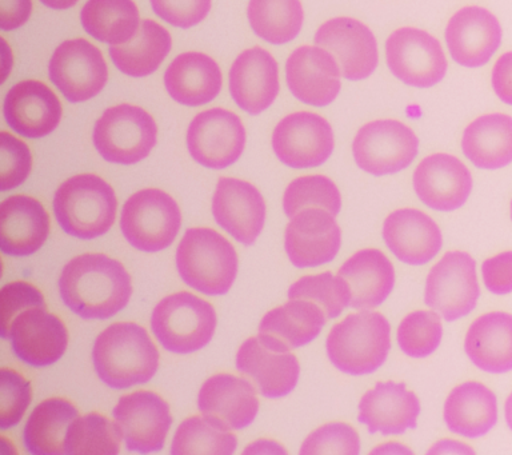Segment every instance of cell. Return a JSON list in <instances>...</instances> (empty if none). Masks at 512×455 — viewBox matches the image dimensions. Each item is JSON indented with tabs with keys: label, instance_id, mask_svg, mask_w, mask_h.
Listing matches in <instances>:
<instances>
[{
	"label": "cell",
	"instance_id": "1",
	"mask_svg": "<svg viewBox=\"0 0 512 455\" xmlns=\"http://www.w3.org/2000/svg\"><path fill=\"white\" fill-rule=\"evenodd\" d=\"M60 298L83 319L115 317L130 302L131 275L116 259L82 254L64 266L59 278Z\"/></svg>",
	"mask_w": 512,
	"mask_h": 455
},
{
	"label": "cell",
	"instance_id": "2",
	"mask_svg": "<svg viewBox=\"0 0 512 455\" xmlns=\"http://www.w3.org/2000/svg\"><path fill=\"white\" fill-rule=\"evenodd\" d=\"M92 362L104 385L124 390L154 378L159 351L144 327L134 322H118L95 339Z\"/></svg>",
	"mask_w": 512,
	"mask_h": 455
},
{
	"label": "cell",
	"instance_id": "3",
	"mask_svg": "<svg viewBox=\"0 0 512 455\" xmlns=\"http://www.w3.org/2000/svg\"><path fill=\"white\" fill-rule=\"evenodd\" d=\"M54 214L64 233L91 241L114 226L118 199L110 183L95 174L68 178L54 195Z\"/></svg>",
	"mask_w": 512,
	"mask_h": 455
},
{
	"label": "cell",
	"instance_id": "4",
	"mask_svg": "<svg viewBox=\"0 0 512 455\" xmlns=\"http://www.w3.org/2000/svg\"><path fill=\"white\" fill-rule=\"evenodd\" d=\"M238 266V254L231 242L206 227L188 229L176 250V267L182 281L211 297L230 291Z\"/></svg>",
	"mask_w": 512,
	"mask_h": 455
},
{
	"label": "cell",
	"instance_id": "5",
	"mask_svg": "<svg viewBox=\"0 0 512 455\" xmlns=\"http://www.w3.org/2000/svg\"><path fill=\"white\" fill-rule=\"evenodd\" d=\"M326 346L332 365L342 373L372 374L390 353L391 326L382 314L362 310L332 327Z\"/></svg>",
	"mask_w": 512,
	"mask_h": 455
},
{
	"label": "cell",
	"instance_id": "6",
	"mask_svg": "<svg viewBox=\"0 0 512 455\" xmlns=\"http://www.w3.org/2000/svg\"><path fill=\"white\" fill-rule=\"evenodd\" d=\"M216 311L210 302L188 291L163 298L151 315V330L163 349L191 354L214 338Z\"/></svg>",
	"mask_w": 512,
	"mask_h": 455
},
{
	"label": "cell",
	"instance_id": "7",
	"mask_svg": "<svg viewBox=\"0 0 512 455\" xmlns=\"http://www.w3.org/2000/svg\"><path fill=\"white\" fill-rule=\"evenodd\" d=\"M92 141L104 161L135 165L150 155L158 141L155 119L142 107H110L95 123Z\"/></svg>",
	"mask_w": 512,
	"mask_h": 455
},
{
	"label": "cell",
	"instance_id": "8",
	"mask_svg": "<svg viewBox=\"0 0 512 455\" xmlns=\"http://www.w3.org/2000/svg\"><path fill=\"white\" fill-rule=\"evenodd\" d=\"M182 226L175 199L159 189H144L124 203L120 230L134 249L159 253L172 245Z\"/></svg>",
	"mask_w": 512,
	"mask_h": 455
},
{
	"label": "cell",
	"instance_id": "9",
	"mask_svg": "<svg viewBox=\"0 0 512 455\" xmlns=\"http://www.w3.org/2000/svg\"><path fill=\"white\" fill-rule=\"evenodd\" d=\"M418 153L419 139L414 131L395 119L367 123L352 142L356 165L375 177L407 169Z\"/></svg>",
	"mask_w": 512,
	"mask_h": 455
},
{
	"label": "cell",
	"instance_id": "10",
	"mask_svg": "<svg viewBox=\"0 0 512 455\" xmlns=\"http://www.w3.org/2000/svg\"><path fill=\"white\" fill-rule=\"evenodd\" d=\"M480 297L476 262L470 254L451 251L428 274L424 302L447 322L467 317Z\"/></svg>",
	"mask_w": 512,
	"mask_h": 455
},
{
	"label": "cell",
	"instance_id": "11",
	"mask_svg": "<svg viewBox=\"0 0 512 455\" xmlns=\"http://www.w3.org/2000/svg\"><path fill=\"white\" fill-rule=\"evenodd\" d=\"M386 61L404 85L428 89L443 81L447 59L438 39L414 27L394 31L386 42Z\"/></svg>",
	"mask_w": 512,
	"mask_h": 455
},
{
	"label": "cell",
	"instance_id": "12",
	"mask_svg": "<svg viewBox=\"0 0 512 455\" xmlns=\"http://www.w3.org/2000/svg\"><path fill=\"white\" fill-rule=\"evenodd\" d=\"M52 85L71 103L90 101L108 81V67L102 51L86 39L60 43L48 65Z\"/></svg>",
	"mask_w": 512,
	"mask_h": 455
},
{
	"label": "cell",
	"instance_id": "13",
	"mask_svg": "<svg viewBox=\"0 0 512 455\" xmlns=\"http://www.w3.org/2000/svg\"><path fill=\"white\" fill-rule=\"evenodd\" d=\"M247 134L242 119L232 111L210 109L192 119L187 130V149L200 166L223 170L242 157Z\"/></svg>",
	"mask_w": 512,
	"mask_h": 455
},
{
	"label": "cell",
	"instance_id": "14",
	"mask_svg": "<svg viewBox=\"0 0 512 455\" xmlns=\"http://www.w3.org/2000/svg\"><path fill=\"white\" fill-rule=\"evenodd\" d=\"M334 130L327 119L310 111L287 115L272 133V149L291 169H314L328 161L334 151Z\"/></svg>",
	"mask_w": 512,
	"mask_h": 455
},
{
	"label": "cell",
	"instance_id": "15",
	"mask_svg": "<svg viewBox=\"0 0 512 455\" xmlns=\"http://www.w3.org/2000/svg\"><path fill=\"white\" fill-rule=\"evenodd\" d=\"M128 451L158 453L166 445L172 417L170 406L154 391L139 390L123 395L112 410Z\"/></svg>",
	"mask_w": 512,
	"mask_h": 455
},
{
	"label": "cell",
	"instance_id": "16",
	"mask_svg": "<svg viewBox=\"0 0 512 455\" xmlns=\"http://www.w3.org/2000/svg\"><path fill=\"white\" fill-rule=\"evenodd\" d=\"M342 246V230L334 215L311 207L291 218L284 235V249L295 267L307 269L334 261Z\"/></svg>",
	"mask_w": 512,
	"mask_h": 455
},
{
	"label": "cell",
	"instance_id": "17",
	"mask_svg": "<svg viewBox=\"0 0 512 455\" xmlns=\"http://www.w3.org/2000/svg\"><path fill=\"white\" fill-rule=\"evenodd\" d=\"M315 45L338 59L347 81H363L374 74L379 63L375 35L362 22L352 18H334L323 23L315 34Z\"/></svg>",
	"mask_w": 512,
	"mask_h": 455
},
{
	"label": "cell",
	"instance_id": "18",
	"mask_svg": "<svg viewBox=\"0 0 512 455\" xmlns=\"http://www.w3.org/2000/svg\"><path fill=\"white\" fill-rule=\"evenodd\" d=\"M8 339L19 361L32 367H46L66 353L68 331L62 319L48 313L47 307H32L12 321Z\"/></svg>",
	"mask_w": 512,
	"mask_h": 455
},
{
	"label": "cell",
	"instance_id": "19",
	"mask_svg": "<svg viewBox=\"0 0 512 455\" xmlns=\"http://www.w3.org/2000/svg\"><path fill=\"white\" fill-rule=\"evenodd\" d=\"M266 214V202L254 185L242 179H219L212 198V215L236 242L254 245L263 231Z\"/></svg>",
	"mask_w": 512,
	"mask_h": 455
},
{
	"label": "cell",
	"instance_id": "20",
	"mask_svg": "<svg viewBox=\"0 0 512 455\" xmlns=\"http://www.w3.org/2000/svg\"><path fill=\"white\" fill-rule=\"evenodd\" d=\"M498 18L478 6H468L452 15L446 27L451 58L459 66L478 69L487 65L502 43Z\"/></svg>",
	"mask_w": 512,
	"mask_h": 455
},
{
	"label": "cell",
	"instance_id": "21",
	"mask_svg": "<svg viewBox=\"0 0 512 455\" xmlns=\"http://www.w3.org/2000/svg\"><path fill=\"white\" fill-rule=\"evenodd\" d=\"M288 89L304 105L326 107L340 93V67L334 55L319 46H302L286 62Z\"/></svg>",
	"mask_w": 512,
	"mask_h": 455
},
{
	"label": "cell",
	"instance_id": "22",
	"mask_svg": "<svg viewBox=\"0 0 512 455\" xmlns=\"http://www.w3.org/2000/svg\"><path fill=\"white\" fill-rule=\"evenodd\" d=\"M7 126L28 139H40L54 133L62 119V103L43 82L23 81L8 91L3 102Z\"/></svg>",
	"mask_w": 512,
	"mask_h": 455
},
{
	"label": "cell",
	"instance_id": "23",
	"mask_svg": "<svg viewBox=\"0 0 512 455\" xmlns=\"http://www.w3.org/2000/svg\"><path fill=\"white\" fill-rule=\"evenodd\" d=\"M228 82L231 97L239 109L250 115L262 114L278 98V63L262 47H252L232 63Z\"/></svg>",
	"mask_w": 512,
	"mask_h": 455
},
{
	"label": "cell",
	"instance_id": "24",
	"mask_svg": "<svg viewBox=\"0 0 512 455\" xmlns=\"http://www.w3.org/2000/svg\"><path fill=\"white\" fill-rule=\"evenodd\" d=\"M414 189L420 201L430 209L455 211L470 197L472 177L458 158L432 154L416 167Z\"/></svg>",
	"mask_w": 512,
	"mask_h": 455
},
{
	"label": "cell",
	"instance_id": "25",
	"mask_svg": "<svg viewBox=\"0 0 512 455\" xmlns=\"http://www.w3.org/2000/svg\"><path fill=\"white\" fill-rule=\"evenodd\" d=\"M326 322V313L316 303L290 299L264 315L258 338L268 349L287 353L318 338Z\"/></svg>",
	"mask_w": 512,
	"mask_h": 455
},
{
	"label": "cell",
	"instance_id": "26",
	"mask_svg": "<svg viewBox=\"0 0 512 455\" xmlns=\"http://www.w3.org/2000/svg\"><path fill=\"white\" fill-rule=\"evenodd\" d=\"M198 407L204 417L228 430H242L255 421L259 401L255 387L247 379L232 374H216L203 383Z\"/></svg>",
	"mask_w": 512,
	"mask_h": 455
},
{
	"label": "cell",
	"instance_id": "27",
	"mask_svg": "<svg viewBox=\"0 0 512 455\" xmlns=\"http://www.w3.org/2000/svg\"><path fill=\"white\" fill-rule=\"evenodd\" d=\"M50 234V217L38 199L12 195L0 205V250L10 257L38 253Z\"/></svg>",
	"mask_w": 512,
	"mask_h": 455
},
{
	"label": "cell",
	"instance_id": "28",
	"mask_svg": "<svg viewBox=\"0 0 512 455\" xmlns=\"http://www.w3.org/2000/svg\"><path fill=\"white\" fill-rule=\"evenodd\" d=\"M420 402L404 383L378 382L359 402L358 421L371 434L400 435L418 425Z\"/></svg>",
	"mask_w": 512,
	"mask_h": 455
},
{
	"label": "cell",
	"instance_id": "29",
	"mask_svg": "<svg viewBox=\"0 0 512 455\" xmlns=\"http://www.w3.org/2000/svg\"><path fill=\"white\" fill-rule=\"evenodd\" d=\"M236 370L258 386L263 397H286L298 385L300 365L295 354L268 349L258 337L248 338L236 354Z\"/></svg>",
	"mask_w": 512,
	"mask_h": 455
},
{
	"label": "cell",
	"instance_id": "30",
	"mask_svg": "<svg viewBox=\"0 0 512 455\" xmlns=\"http://www.w3.org/2000/svg\"><path fill=\"white\" fill-rule=\"evenodd\" d=\"M383 238L391 253L411 266L426 265L443 246L442 233L434 219L415 209H400L388 215Z\"/></svg>",
	"mask_w": 512,
	"mask_h": 455
},
{
	"label": "cell",
	"instance_id": "31",
	"mask_svg": "<svg viewBox=\"0 0 512 455\" xmlns=\"http://www.w3.org/2000/svg\"><path fill=\"white\" fill-rule=\"evenodd\" d=\"M222 71L218 63L202 53L178 55L164 74L168 95L179 105L199 107L218 97L222 90Z\"/></svg>",
	"mask_w": 512,
	"mask_h": 455
},
{
	"label": "cell",
	"instance_id": "32",
	"mask_svg": "<svg viewBox=\"0 0 512 455\" xmlns=\"http://www.w3.org/2000/svg\"><path fill=\"white\" fill-rule=\"evenodd\" d=\"M338 275L350 286V307L355 310L382 305L395 286L394 266L378 249L358 251L343 263Z\"/></svg>",
	"mask_w": 512,
	"mask_h": 455
},
{
	"label": "cell",
	"instance_id": "33",
	"mask_svg": "<svg viewBox=\"0 0 512 455\" xmlns=\"http://www.w3.org/2000/svg\"><path fill=\"white\" fill-rule=\"evenodd\" d=\"M464 349L480 370L503 374L512 370V315L492 311L472 322Z\"/></svg>",
	"mask_w": 512,
	"mask_h": 455
},
{
	"label": "cell",
	"instance_id": "34",
	"mask_svg": "<svg viewBox=\"0 0 512 455\" xmlns=\"http://www.w3.org/2000/svg\"><path fill=\"white\" fill-rule=\"evenodd\" d=\"M448 430L464 438L486 435L498 422V401L494 391L480 382L455 387L444 405Z\"/></svg>",
	"mask_w": 512,
	"mask_h": 455
},
{
	"label": "cell",
	"instance_id": "35",
	"mask_svg": "<svg viewBox=\"0 0 512 455\" xmlns=\"http://www.w3.org/2000/svg\"><path fill=\"white\" fill-rule=\"evenodd\" d=\"M462 150L472 165L483 170L503 169L512 163V118L487 114L464 130Z\"/></svg>",
	"mask_w": 512,
	"mask_h": 455
},
{
	"label": "cell",
	"instance_id": "36",
	"mask_svg": "<svg viewBox=\"0 0 512 455\" xmlns=\"http://www.w3.org/2000/svg\"><path fill=\"white\" fill-rule=\"evenodd\" d=\"M79 411L64 398H50L32 410L23 430V443L32 455L66 454L64 441L68 427Z\"/></svg>",
	"mask_w": 512,
	"mask_h": 455
},
{
	"label": "cell",
	"instance_id": "37",
	"mask_svg": "<svg viewBox=\"0 0 512 455\" xmlns=\"http://www.w3.org/2000/svg\"><path fill=\"white\" fill-rule=\"evenodd\" d=\"M172 49V38L163 26L146 19L130 42L111 46V61L120 73L131 78L154 74Z\"/></svg>",
	"mask_w": 512,
	"mask_h": 455
},
{
	"label": "cell",
	"instance_id": "38",
	"mask_svg": "<svg viewBox=\"0 0 512 455\" xmlns=\"http://www.w3.org/2000/svg\"><path fill=\"white\" fill-rule=\"evenodd\" d=\"M80 22L90 37L111 46L130 42L142 23L132 0H88Z\"/></svg>",
	"mask_w": 512,
	"mask_h": 455
},
{
	"label": "cell",
	"instance_id": "39",
	"mask_svg": "<svg viewBox=\"0 0 512 455\" xmlns=\"http://www.w3.org/2000/svg\"><path fill=\"white\" fill-rule=\"evenodd\" d=\"M247 19L252 31L270 45L294 41L303 27L300 0H250Z\"/></svg>",
	"mask_w": 512,
	"mask_h": 455
},
{
	"label": "cell",
	"instance_id": "40",
	"mask_svg": "<svg viewBox=\"0 0 512 455\" xmlns=\"http://www.w3.org/2000/svg\"><path fill=\"white\" fill-rule=\"evenodd\" d=\"M238 438L231 430L204 417H190L180 423L172 438V455H231Z\"/></svg>",
	"mask_w": 512,
	"mask_h": 455
},
{
	"label": "cell",
	"instance_id": "41",
	"mask_svg": "<svg viewBox=\"0 0 512 455\" xmlns=\"http://www.w3.org/2000/svg\"><path fill=\"white\" fill-rule=\"evenodd\" d=\"M122 439L116 422L102 414L90 413L76 418L68 427L64 449L68 455H116Z\"/></svg>",
	"mask_w": 512,
	"mask_h": 455
},
{
	"label": "cell",
	"instance_id": "42",
	"mask_svg": "<svg viewBox=\"0 0 512 455\" xmlns=\"http://www.w3.org/2000/svg\"><path fill=\"white\" fill-rule=\"evenodd\" d=\"M327 210L336 217L342 210V195L330 178L324 175H306L294 179L283 195V210L288 218L304 209Z\"/></svg>",
	"mask_w": 512,
	"mask_h": 455
},
{
	"label": "cell",
	"instance_id": "43",
	"mask_svg": "<svg viewBox=\"0 0 512 455\" xmlns=\"http://www.w3.org/2000/svg\"><path fill=\"white\" fill-rule=\"evenodd\" d=\"M290 299H307L322 307L328 319H336L350 307L351 290L346 279L330 271L300 278L288 290Z\"/></svg>",
	"mask_w": 512,
	"mask_h": 455
},
{
	"label": "cell",
	"instance_id": "44",
	"mask_svg": "<svg viewBox=\"0 0 512 455\" xmlns=\"http://www.w3.org/2000/svg\"><path fill=\"white\" fill-rule=\"evenodd\" d=\"M442 337V321L434 311H414L398 327L399 347L411 358H426L434 353Z\"/></svg>",
	"mask_w": 512,
	"mask_h": 455
},
{
	"label": "cell",
	"instance_id": "45",
	"mask_svg": "<svg viewBox=\"0 0 512 455\" xmlns=\"http://www.w3.org/2000/svg\"><path fill=\"white\" fill-rule=\"evenodd\" d=\"M32 401L30 382L12 369L0 371V429L8 430L22 421Z\"/></svg>",
	"mask_w": 512,
	"mask_h": 455
},
{
	"label": "cell",
	"instance_id": "46",
	"mask_svg": "<svg viewBox=\"0 0 512 455\" xmlns=\"http://www.w3.org/2000/svg\"><path fill=\"white\" fill-rule=\"evenodd\" d=\"M360 451V439L358 431L346 423H328L312 431L304 439L302 455L312 454H346L358 455Z\"/></svg>",
	"mask_w": 512,
	"mask_h": 455
},
{
	"label": "cell",
	"instance_id": "47",
	"mask_svg": "<svg viewBox=\"0 0 512 455\" xmlns=\"http://www.w3.org/2000/svg\"><path fill=\"white\" fill-rule=\"evenodd\" d=\"M32 169V155L23 141L7 131L0 134V190L22 186Z\"/></svg>",
	"mask_w": 512,
	"mask_h": 455
},
{
	"label": "cell",
	"instance_id": "48",
	"mask_svg": "<svg viewBox=\"0 0 512 455\" xmlns=\"http://www.w3.org/2000/svg\"><path fill=\"white\" fill-rule=\"evenodd\" d=\"M32 307H47L46 299L35 286L22 281L4 285L0 291V337L8 339L12 321Z\"/></svg>",
	"mask_w": 512,
	"mask_h": 455
},
{
	"label": "cell",
	"instance_id": "49",
	"mask_svg": "<svg viewBox=\"0 0 512 455\" xmlns=\"http://www.w3.org/2000/svg\"><path fill=\"white\" fill-rule=\"evenodd\" d=\"M152 11L168 25L191 29L206 19L212 0H150Z\"/></svg>",
	"mask_w": 512,
	"mask_h": 455
},
{
	"label": "cell",
	"instance_id": "50",
	"mask_svg": "<svg viewBox=\"0 0 512 455\" xmlns=\"http://www.w3.org/2000/svg\"><path fill=\"white\" fill-rule=\"evenodd\" d=\"M482 274L487 290L495 295L512 293V251H504L483 262Z\"/></svg>",
	"mask_w": 512,
	"mask_h": 455
},
{
	"label": "cell",
	"instance_id": "51",
	"mask_svg": "<svg viewBox=\"0 0 512 455\" xmlns=\"http://www.w3.org/2000/svg\"><path fill=\"white\" fill-rule=\"evenodd\" d=\"M32 13V0H0V29L14 31L26 25Z\"/></svg>",
	"mask_w": 512,
	"mask_h": 455
},
{
	"label": "cell",
	"instance_id": "52",
	"mask_svg": "<svg viewBox=\"0 0 512 455\" xmlns=\"http://www.w3.org/2000/svg\"><path fill=\"white\" fill-rule=\"evenodd\" d=\"M491 77L492 87L500 101L512 106V51L499 57Z\"/></svg>",
	"mask_w": 512,
	"mask_h": 455
},
{
	"label": "cell",
	"instance_id": "53",
	"mask_svg": "<svg viewBox=\"0 0 512 455\" xmlns=\"http://www.w3.org/2000/svg\"><path fill=\"white\" fill-rule=\"evenodd\" d=\"M474 454L475 451L470 449V447L464 445V443L452 441V439H444V441H440L436 443L431 450H428V454Z\"/></svg>",
	"mask_w": 512,
	"mask_h": 455
},
{
	"label": "cell",
	"instance_id": "54",
	"mask_svg": "<svg viewBox=\"0 0 512 455\" xmlns=\"http://www.w3.org/2000/svg\"><path fill=\"white\" fill-rule=\"evenodd\" d=\"M246 453H262V454H276V453H282L286 454L287 451L283 449L282 446H279L278 443L272 442V441H258L255 443H252L250 447H247V449H244L243 454Z\"/></svg>",
	"mask_w": 512,
	"mask_h": 455
},
{
	"label": "cell",
	"instance_id": "55",
	"mask_svg": "<svg viewBox=\"0 0 512 455\" xmlns=\"http://www.w3.org/2000/svg\"><path fill=\"white\" fill-rule=\"evenodd\" d=\"M3 43V73H2V83L6 82V79L8 77V73H10L12 69V53L10 50V47H8L6 39H2Z\"/></svg>",
	"mask_w": 512,
	"mask_h": 455
},
{
	"label": "cell",
	"instance_id": "56",
	"mask_svg": "<svg viewBox=\"0 0 512 455\" xmlns=\"http://www.w3.org/2000/svg\"><path fill=\"white\" fill-rule=\"evenodd\" d=\"M42 5L51 10H68L74 7L79 0H40Z\"/></svg>",
	"mask_w": 512,
	"mask_h": 455
},
{
	"label": "cell",
	"instance_id": "57",
	"mask_svg": "<svg viewBox=\"0 0 512 455\" xmlns=\"http://www.w3.org/2000/svg\"><path fill=\"white\" fill-rule=\"evenodd\" d=\"M374 453H408L412 454L410 449L407 447L400 446L399 443H387V446L378 447V449L372 450L371 454Z\"/></svg>",
	"mask_w": 512,
	"mask_h": 455
},
{
	"label": "cell",
	"instance_id": "58",
	"mask_svg": "<svg viewBox=\"0 0 512 455\" xmlns=\"http://www.w3.org/2000/svg\"><path fill=\"white\" fill-rule=\"evenodd\" d=\"M504 415H506V422L512 431V393L507 398L506 405H504Z\"/></svg>",
	"mask_w": 512,
	"mask_h": 455
},
{
	"label": "cell",
	"instance_id": "59",
	"mask_svg": "<svg viewBox=\"0 0 512 455\" xmlns=\"http://www.w3.org/2000/svg\"><path fill=\"white\" fill-rule=\"evenodd\" d=\"M511 219H512V201H511Z\"/></svg>",
	"mask_w": 512,
	"mask_h": 455
}]
</instances>
